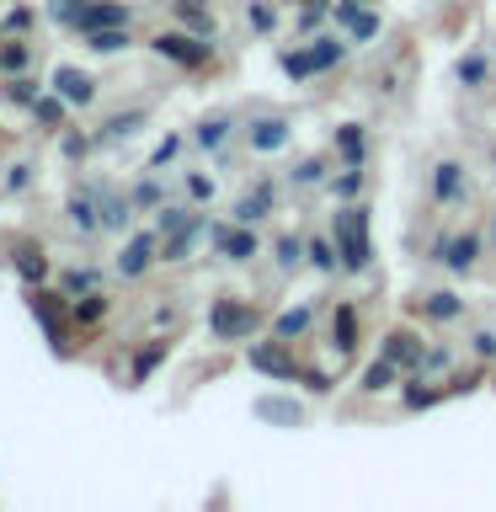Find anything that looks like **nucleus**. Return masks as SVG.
Wrapping results in <instances>:
<instances>
[{
	"label": "nucleus",
	"instance_id": "obj_1",
	"mask_svg": "<svg viewBox=\"0 0 496 512\" xmlns=\"http://www.w3.org/2000/svg\"><path fill=\"white\" fill-rule=\"evenodd\" d=\"M208 326H214L219 342H240V336H251L256 326H262V315H256L251 304H240V299H219L214 310H208Z\"/></svg>",
	"mask_w": 496,
	"mask_h": 512
},
{
	"label": "nucleus",
	"instance_id": "obj_2",
	"mask_svg": "<svg viewBox=\"0 0 496 512\" xmlns=\"http://www.w3.org/2000/svg\"><path fill=\"white\" fill-rule=\"evenodd\" d=\"M342 64V43H331V38H315L310 48H299V54H288L283 59V70L294 75V80H304V75H326V70H336Z\"/></svg>",
	"mask_w": 496,
	"mask_h": 512
},
{
	"label": "nucleus",
	"instance_id": "obj_3",
	"mask_svg": "<svg viewBox=\"0 0 496 512\" xmlns=\"http://www.w3.org/2000/svg\"><path fill=\"white\" fill-rule=\"evenodd\" d=\"M336 230H342V267L358 272L368 262V214L363 208H342V214H336Z\"/></svg>",
	"mask_w": 496,
	"mask_h": 512
},
{
	"label": "nucleus",
	"instance_id": "obj_4",
	"mask_svg": "<svg viewBox=\"0 0 496 512\" xmlns=\"http://www.w3.org/2000/svg\"><path fill=\"white\" fill-rule=\"evenodd\" d=\"M150 43H155V54L187 64V70H198V64L214 54V48L203 43V32H160V38H150Z\"/></svg>",
	"mask_w": 496,
	"mask_h": 512
},
{
	"label": "nucleus",
	"instance_id": "obj_5",
	"mask_svg": "<svg viewBox=\"0 0 496 512\" xmlns=\"http://www.w3.org/2000/svg\"><path fill=\"white\" fill-rule=\"evenodd\" d=\"M54 91H59L70 107L96 102V80H91L86 70H75V64H59V70H54Z\"/></svg>",
	"mask_w": 496,
	"mask_h": 512
},
{
	"label": "nucleus",
	"instance_id": "obj_6",
	"mask_svg": "<svg viewBox=\"0 0 496 512\" xmlns=\"http://www.w3.org/2000/svg\"><path fill=\"white\" fill-rule=\"evenodd\" d=\"M422 336H416V331H390V336H384V347H379V358H390V363H400V368H406V374H416V363H422Z\"/></svg>",
	"mask_w": 496,
	"mask_h": 512
},
{
	"label": "nucleus",
	"instance_id": "obj_7",
	"mask_svg": "<svg viewBox=\"0 0 496 512\" xmlns=\"http://www.w3.org/2000/svg\"><path fill=\"white\" fill-rule=\"evenodd\" d=\"M155 251H160V235H150V230L134 235V240L123 246V256H118V272H123V278H139V272L150 267V262H160Z\"/></svg>",
	"mask_w": 496,
	"mask_h": 512
},
{
	"label": "nucleus",
	"instance_id": "obj_8",
	"mask_svg": "<svg viewBox=\"0 0 496 512\" xmlns=\"http://www.w3.org/2000/svg\"><path fill=\"white\" fill-rule=\"evenodd\" d=\"M251 363L262 368V374H272V379H299V368H294V358L283 352L278 336H272V347H251Z\"/></svg>",
	"mask_w": 496,
	"mask_h": 512
},
{
	"label": "nucleus",
	"instance_id": "obj_9",
	"mask_svg": "<svg viewBox=\"0 0 496 512\" xmlns=\"http://www.w3.org/2000/svg\"><path fill=\"white\" fill-rule=\"evenodd\" d=\"M331 342H336V352H352V347H358V304H352V299L336 304V315H331Z\"/></svg>",
	"mask_w": 496,
	"mask_h": 512
},
{
	"label": "nucleus",
	"instance_id": "obj_10",
	"mask_svg": "<svg viewBox=\"0 0 496 512\" xmlns=\"http://www.w3.org/2000/svg\"><path fill=\"white\" fill-rule=\"evenodd\" d=\"M214 251L230 256V262H246V256H256V235L251 230H230V224H219L214 230Z\"/></svg>",
	"mask_w": 496,
	"mask_h": 512
},
{
	"label": "nucleus",
	"instance_id": "obj_11",
	"mask_svg": "<svg viewBox=\"0 0 496 512\" xmlns=\"http://www.w3.org/2000/svg\"><path fill=\"white\" fill-rule=\"evenodd\" d=\"M432 198L438 203H459L464 198V166L459 160H443V166L432 171Z\"/></svg>",
	"mask_w": 496,
	"mask_h": 512
},
{
	"label": "nucleus",
	"instance_id": "obj_12",
	"mask_svg": "<svg viewBox=\"0 0 496 512\" xmlns=\"http://www.w3.org/2000/svg\"><path fill=\"white\" fill-rule=\"evenodd\" d=\"M70 224H75L80 235L102 230V208H96V187H86V192H75V198H70Z\"/></svg>",
	"mask_w": 496,
	"mask_h": 512
},
{
	"label": "nucleus",
	"instance_id": "obj_13",
	"mask_svg": "<svg viewBox=\"0 0 496 512\" xmlns=\"http://www.w3.org/2000/svg\"><path fill=\"white\" fill-rule=\"evenodd\" d=\"M336 150H342L347 166H363V155H368V134H363V123H342V128H336Z\"/></svg>",
	"mask_w": 496,
	"mask_h": 512
},
{
	"label": "nucleus",
	"instance_id": "obj_14",
	"mask_svg": "<svg viewBox=\"0 0 496 512\" xmlns=\"http://www.w3.org/2000/svg\"><path fill=\"white\" fill-rule=\"evenodd\" d=\"M198 235H203V214L192 219V224H182V230H171V240L160 246V251H166L160 262H187V256H192V240H198Z\"/></svg>",
	"mask_w": 496,
	"mask_h": 512
},
{
	"label": "nucleus",
	"instance_id": "obj_15",
	"mask_svg": "<svg viewBox=\"0 0 496 512\" xmlns=\"http://www.w3.org/2000/svg\"><path fill=\"white\" fill-rule=\"evenodd\" d=\"M70 315H75V326H96V320L107 315V294H102V288H86V294H75Z\"/></svg>",
	"mask_w": 496,
	"mask_h": 512
},
{
	"label": "nucleus",
	"instance_id": "obj_16",
	"mask_svg": "<svg viewBox=\"0 0 496 512\" xmlns=\"http://www.w3.org/2000/svg\"><path fill=\"white\" fill-rule=\"evenodd\" d=\"M272 198H278V187H272V182H262V187H256L246 203L235 208V219H240V224H262V219H267V208H272Z\"/></svg>",
	"mask_w": 496,
	"mask_h": 512
},
{
	"label": "nucleus",
	"instance_id": "obj_17",
	"mask_svg": "<svg viewBox=\"0 0 496 512\" xmlns=\"http://www.w3.org/2000/svg\"><path fill=\"white\" fill-rule=\"evenodd\" d=\"M310 320H315V310H310V304H299V310H288V315L272 320V336H278V342H294V336L310 331Z\"/></svg>",
	"mask_w": 496,
	"mask_h": 512
},
{
	"label": "nucleus",
	"instance_id": "obj_18",
	"mask_svg": "<svg viewBox=\"0 0 496 512\" xmlns=\"http://www.w3.org/2000/svg\"><path fill=\"white\" fill-rule=\"evenodd\" d=\"M400 374H406V368H400V363L379 358V363H368V374H363V390H368V395H384V390H390V384H400Z\"/></svg>",
	"mask_w": 496,
	"mask_h": 512
},
{
	"label": "nucleus",
	"instance_id": "obj_19",
	"mask_svg": "<svg viewBox=\"0 0 496 512\" xmlns=\"http://www.w3.org/2000/svg\"><path fill=\"white\" fill-rule=\"evenodd\" d=\"M475 256H480V235H459V240H448L443 262L454 267V272H470V267H475Z\"/></svg>",
	"mask_w": 496,
	"mask_h": 512
},
{
	"label": "nucleus",
	"instance_id": "obj_20",
	"mask_svg": "<svg viewBox=\"0 0 496 512\" xmlns=\"http://www.w3.org/2000/svg\"><path fill=\"white\" fill-rule=\"evenodd\" d=\"M251 144H256V150H283V144H288V123L283 118H262V123H256L251 128Z\"/></svg>",
	"mask_w": 496,
	"mask_h": 512
},
{
	"label": "nucleus",
	"instance_id": "obj_21",
	"mask_svg": "<svg viewBox=\"0 0 496 512\" xmlns=\"http://www.w3.org/2000/svg\"><path fill=\"white\" fill-rule=\"evenodd\" d=\"M336 16H342V22H347V32H352V38H358V43H368V38H374V32H379V16H374V11H363V6H342Z\"/></svg>",
	"mask_w": 496,
	"mask_h": 512
},
{
	"label": "nucleus",
	"instance_id": "obj_22",
	"mask_svg": "<svg viewBox=\"0 0 496 512\" xmlns=\"http://www.w3.org/2000/svg\"><path fill=\"white\" fill-rule=\"evenodd\" d=\"M422 310H427L432 320H459V315H464V299H459V294H448V288H438V294H427V299H422Z\"/></svg>",
	"mask_w": 496,
	"mask_h": 512
},
{
	"label": "nucleus",
	"instance_id": "obj_23",
	"mask_svg": "<svg viewBox=\"0 0 496 512\" xmlns=\"http://www.w3.org/2000/svg\"><path fill=\"white\" fill-rule=\"evenodd\" d=\"M102 230H128V219H134V198H102Z\"/></svg>",
	"mask_w": 496,
	"mask_h": 512
},
{
	"label": "nucleus",
	"instance_id": "obj_24",
	"mask_svg": "<svg viewBox=\"0 0 496 512\" xmlns=\"http://www.w3.org/2000/svg\"><path fill=\"white\" fill-rule=\"evenodd\" d=\"M11 256H16V272H22L27 283H43V278H48V262H43L38 246H16Z\"/></svg>",
	"mask_w": 496,
	"mask_h": 512
},
{
	"label": "nucleus",
	"instance_id": "obj_25",
	"mask_svg": "<svg viewBox=\"0 0 496 512\" xmlns=\"http://www.w3.org/2000/svg\"><path fill=\"white\" fill-rule=\"evenodd\" d=\"M128 43H134V38H128L123 27H91V43L86 48H96V54H123Z\"/></svg>",
	"mask_w": 496,
	"mask_h": 512
},
{
	"label": "nucleus",
	"instance_id": "obj_26",
	"mask_svg": "<svg viewBox=\"0 0 496 512\" xmlns=\"http://www.w3.org/2000/svg\"><path fill=\"white\" fill-rule=\"evenodd\" d=\"M128 22V11L123 6H86V11H80V27H123Z\"/></svg>",
	"mask_w": 496,
	"mask_h": 512
},
{
	"label": "nucleus",
	"instance_id": "obj_27",
	"mask_svg": "<svg viewBox=\"0 0 496 512\" xmlns=\"http://www.w3.org/2000/svg\"><path fill=\"white\" fill-rule=\"evenodd\" d=\"M176 6V16H182V27H192V32H214V22H208V11H203V0H171Z\"/></svg>",
	"mask_w": 496,
	"mask_h": 512
},
{
	"label": "nucleus",
	"instance_id": "obj_28",
	"mask_svg": "<svg viewBox=\"0 0 496 512\" xmlns=\"http://www.w3.org/2000/svg\"><path fill=\"white\" fill-rule=\"evenodd\" d=\"M448 368H454V352H448V347H427L422 363H416V374H422V379H438V374H448Z\"/></svg>",
	"mask_w": 496,
	"mask_h": 512
},
{
	"label": "nucleus",
	"instance_id": "obj_29",
	"mask_svg": "<svg viewBox=\"0 0 496 512\" xmlns=\"http://www.w3.org/2000/svg\"><path fill=\"white\" fill-rule=\"evenodd\" d=\"M304 256L315 262V272H331L336 262H342V256L331 251V240H326V235H310V240H304Z\"/></svg>",
	"mask_w": 496,
	"mask_h": 512
},
{
	"label": "nucleus",
	"instance_id": "obj_30",
	"mask_svg": "<svg viewBox=\"0 0 496 512\" xmlns=\"http://www.w3.org/2000/svg\"><path fill=\"white\" fill-rule=\"evenodd\" d=\"M32 118H38V123H48V128H64V96L54 91V96H38V102H32Z\"/></svg>",
	"mask_w": 496,
	"mask_h": 512
},
{
	"label": "nucleus",
	"instance_id": "obj_31",
	"mask_svg": "<svg viewBox=\"0 0 496 512\" xmlns=\"http://www.w3.org/2000/svg\"><path fill=\"white\" fill-rule=\"evenodd\" d=\"M6 102H16V107H32V102H38V80H27V75H11V86H6Z\"/></svg>",
	"mask_w": 496,
	"mask_h": 512
},
{
	"label": "nucleus",
	"instance_id": "obj_32",
	"mask_svg": "<svg viewBox=\"0 0 496 512\" xmlns=\"http://www.w3.org/2000/svg\"><path fill=\"white\" fill-rule=\"evenodd\" d=\"M438 395H443V390H432V384H427L422 374H416V379L406 384V406H411V411H422V406H432V400H438Z\"/></svg>",
	"mask_w": 496,
	"mask_h": 512
},
{
	"label": "nucleus",
	"instance_id": "obj_33",
	"mask_svg": "<svg viewBox=\"0 0 496 512\" xmlns=\"http://www.w3.org/2000/svg\"><path fill=\"white\" fill-rule=\"evenodd\" d=\"M0 54H6V75H27V64H32L27 43H0Z\"/></svg>",
	"mask_w": 496,
	"mask_h": 512
},
{
	"label": "nucleus",
	"instance_id": "obj_34",
	"mask_svg": "<svg viewBox=\"0 0 496 512\" xmlns=\"http://www.w3.org/2000/svg\"><path fill=\"white\" fill-rule=\"evenodd\" d=\"M224 134H230V118H208V123L198 128V144H203V150H219Z\"/></svg>",
	"mask_w": 496,
	"mask_h": 512
},
{
	"label": "nucleus",
	"instance_id": "obj_35",
	"mask_svg": "<svg viewBox=\"0 0 496 512\" xmlns=\"http://www.w3.org/2000/svg\"><path fill=\"white\" fill-rule=\"evenodd\" d=\"M160 358H166V342H155V347H144L139 358H134V379H150L155 368H160Z\"/></svg>",
	"mask_w": 496,
	"mask_h": 512
},
{
	"label": "nucleus",
	"instance_id": "obj_36",
	"mask_svg": "<svg viewBox=\"0 0 496 512\" xmlns=\"http://www.w3.org/2000/svg\"><path fill=\"white\" fill-rule=\"evenodd\" d=\"M59 288L64 294H86V288H102V272H64Z\"/></svg>",
	"mask_w": 496,
	"mask_h": 512
},
{
	"label": "nucleus",
	"instance_id": "obj_37",
	"mask_svg": "<svg viewBox=\"0 0 496 512\" xmlns=\"http://www.w3.org/2000/svg\"><path fill=\"white\" fill-rule=\"evenodd\" d=\"M294 182H299V187H310V182H326V160H320V155H315V160H299Z\"/></svg>",
	"mask_w": 496,
	"mask_h": 512
},
{
	"label": "nucleus",
	"instance_id": "obj_38",
	"mask_svg": "<svg viewBox=\"0 0 496 512\" xmlns=\"http://www.w3.org/2000/svg\"><path fill=\"white\" fill-rule=\"evenodd\" d=\"M331 192H336V198H358V192H363V166H352L347 176H336Z\"/></svg>",
	"mask_w": 496,
	"mask_h": 512
},
{
	"label": "nucleus",
	"instance_id": "obj_39",
	"mask_svg": "<svg viewBox=\"0 0 496 512\" xmlns=\"http://www.w3.org/2000/svg\"><path fill=\"white\" fill-rule=\"evenodd\" d=\"M134 123H139V112H123V118H112V123H102V128H96V139H123Z\"/></svg>",
	"mask_w": 496,
	"mask_h": 512
},
{
	"label": "nucleus",
	"instance_id": "obj_40",
	"mask_svg": "<svg viewBox=\"0 0 496 512\" xmlns=\"http://www.w3.org/2000/svg\"><path fill=\"white\" fill-rule=\"evenodd\" d=\"M251 27L256 32H272V27H278V11H272L267 0H251Z\"/></svg>",
	"mask_w": 496,
	"mask_h": 512
},
{
	"label": "nucleus",
	"instance_id": "obj_41",
	"mask_svg": "<svg viewBox=\"0 0 496 512\" xmlns=\"http://www.w3.org/2000/svg\"><path fill=\"white\" fill-rule=\"evenodd\" d=\"M299 251H304V246H299V235H283V240H278V267H283V272H288V267H299Z\"/></svg>",
	"mask_w": 496,
	"mask_h": 512
},
{
	"label": "nucleus",
	"instance_id": "obj_42",
	"mask_svg": "<svg viewBox=\"0 0 496 512\" xmlns=\"http://www.w3.org/2000/svg\"><path fill=\"white\" fill-rule=\"evenodd\" d=\"M187 198H192V203H208V198H214V182H208V176H198V171H187Z\"/></svg>",
	"mask_w": 496,
	"mask_h": 512
},
{
	"label": "nucleus",
	"instance_id": "obj_43",
	"mask_svg": "<svg viewBox=\"0 0 496 512\" xmlns=\"http://www.w3.org/2000/svg\"><path fill=\"white\" fill-rule=\"evenodd\" d=\"M160 198H166V192H160V182H139V187H134V208H160Z\"/></svg>",
	"mask_w": 496,
	"mask_h": 512
},
{
	"label": "nucleus",
	"instance_id": "obj_44",
	"mask_svg": "<svg viewBox=\"0 0 496 512\" xmlns=\"http://www.w3.org/2000/svg\"><path fill=\"white\" fill-rule=\"evenodd\" d=\"M470 352H475V358H496V331L480 326V331L470 336Z\"/></svg>",
	"mask_w": 496,
	"mask_h": 512
},
{
	"label": "nucleus",
	"instance_id": "obj_45",
	"mask_svg": "<svg viewBox=\"0 0 496 512\" xmlns=\"http://www.w3.org/2000/svg\"><path fill=\"white\" fill-rule=\"evenodd\" d=\"M192 219H198V214H187V208H160V230H182V224H192Z\"/></svg>",
	"mask_w": 496,
	"mask_h": 512
},
{
	"label": "nucleus",
	"instance_id": "obj_46",
	"mask_svg": "<svg viewBox=\"0 0 496 512\" xmlns=\"http://www.w3.org/2000/svg\"><path fill=\"white\" fill-rule=\"evenodd\" d=\"M6 187H11V192H22V187H32V166H27V160H16V166L6 171Z\"/></svg>",
	"mask_w": 496,
	"mask_h": 512
},
{
	"label": "nucleus",
	"instance_id": "obj_47",
	"mask_svg": "<svg viewBox=\"0 0 496 512\" xmlns=\"http://www.w3.org/2000/svg\"><path fill=\"white\" fill-rule=\"evenodd\" d=\"M486 70H491L486 59H464L459 64V80H470V86H475V80H486Z\"/></svg>",
	"mask_w": 496,
	"mask_h": 512
},
{
	"label": "nucleus",
	"instance_id": "obj_48",
	"mask_svg": "<svg viewBox=\"0 0 496 512\" xmlns=\"http://www.w3.org/2000/svg\"><path fill=\"white\" fill-rule=\"evenodd\" d=\"M6 27H11V32H27V27H32V11H27V6H16V11L6 16Z\"/></svg>",
	"mask_w": 496,
	"mask_h": 512
},
{
	"label": "nucleus",
	"instance_id": "obj_49",
	"mask_svg": "<svg viewBox=\"0 0 496 512\" xmlns=\"http://www.w3.org/2000/svg\"><path fill=\"white\" fill-rule=\"evenodd\" d=\"M491 246H496V219H491Z\"/></svg>",
	"mask_w": 496,
	"mask_h": 512
},
{
	"label": "nucleus",
	"instance_id": "obj_50",
	"mask_svg": "<svg viewBox=\"0 0 496 512\" xmlns=\"http://www.w3.org/2000/svg\"><path fill=\"white\" fill-rule=\"evenodd\" d=\"M0 70H6V54H0Z\"/></svg>",
	"mask_w": 496,
	"mask_h": 512
}]
</instances>
